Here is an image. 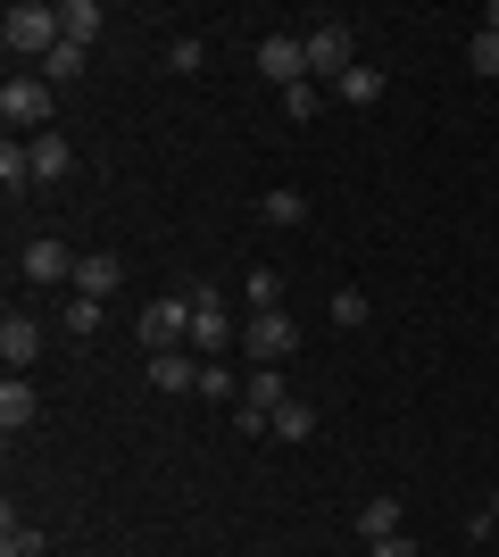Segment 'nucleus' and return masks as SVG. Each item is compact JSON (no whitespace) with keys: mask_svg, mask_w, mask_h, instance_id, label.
Listing matches in <instances>:
<instances>
[{"mask_svg":"<svg viewBox=\"0 0 499 557\" xmlns=\"http://www.w3.org/2000/svg\"><path fill=\"white\" fill-rule=\"evenodd\" d=\"M59 42H67V25H59L50 0H9V17H0V50H9V59H34V67H42Z\"/></svg>","mask_w":499,"mask_h":557,"instance_id":"f257e3e1","label":"nucleus"},{"mask_svg":"<svg viewBox=\"0 0 499 557\" xmlns=\"http://www.w3.org/2000/svg\"><path fill=\"white\" fill-rule=\"evenodd\" d=\"M0 116H9V134H50V116H59V92H50L42 75H9L0 84Z\"/></svg>","mask_w":499,"mask_h":557,"instance_id":"f03ea898","label":"nucleus"},{"mask_svg":"<svg viewBox=\"0 0 499 557\" xmlns=\"http://www.w3.org/2000/svg\"><path fill=\"white\" fill-rule=\"evenodd\" d=\"M17 275L34 283V292H59V283L75 292V250L59 242V233H34V242H25V258H17Z\"/></svg>","mask_w":499,"mask_h":557,"instance_id":"7ed1b4c3","label":"nucleus"},{"mask_svg":"<svg viewBox=\"0 0 499 557\" xmlns=\"http://www.w3.org/2000/svg\"><path fill=\"white\" fill-rule=\"evenodd\" d=\"M142 349H191V292H166V300L142 308Z\"/></svg>","mask_w":499,"mask_h":557,"instance_id":"20e7f679","label":"nucleus"},{"mask_svg":"<svg viewBox=\"0 0 499 557\" xmlns=\"http://www.w3.org/2000/svg\"><path fill=\"white\" fill-rule=\"evenodd\" d=\"M358 59H350V25H333V17H316L309 25V84H341V75H350Z\"/></svg>","mask_w":499,"mask_h":557,"instance_id":"39448f33","label":"nucleus"},{"mask_svg":"<svg viewBox=\"0 0 499 557\" xmlns=\"http://www.w3.org/2000/svg\"><path fill=\"white\" fill-rule=\"evenodd\" d=\"M241 349H250L259 367H284L291 349H300V325H291V308H266V317H250V325H241Z\"/></svg>","mask_w":499,"mask_h":557,"instance_id":"423d86ee","label":"nucleus"},{"mask_svg":"<svg viewBox=\"0 0 499 557\" xmlns=\"http://www.w3.org/2000/svg\"><path fill=\"white\" fill-rule=\"evenodd\" d=\"M259 75H266V84H284V92H291V84H309V34H266V42H259Z\"/></svg>","mask_w":499,"mask_h":557,"instance_id":"0eeeda50","label":"nucleus"},{"mask_svg":"<svg viewBox=\"0 0 499 557\" xmlns=\"http://www.w3.org/2000/svg\"><path fill=\"white\" fill-rule=\"evenodd\" d=\"M184 292H191V349H200V358H216V349L234 342V317L216 308V292H209V283H184Z\"/></svg>","mask_w":499,"mask_h":557,"instance_id":"6e6552de","label":"nucleus"},{"mask_svg":"<svg viewBox=\"0 0 499 557\" xmlns=\"http://www.w3.org/2000/svg\"><path fill=\"white\" fill-rule=\"evenodd\" d=\"M200 367H209L200 349H159V358H150V392H166V399L200 392Z\"/></svg>","mask_w":499,"mask_h":557,"instance_id":"1a4fd4ad","label":"nucleus"},{"mask_svg":"<svg viewBox=\"0 0 499 557\" xmlns=\"http://www.w3.org/2000/svg\"><path fill=\"white\" fill-rule=\"evenodd\" d=\"M75 292H84V300L125 292V258H117V250H84V258H75Z\"/></svg>","mask_w":499,"mask_h":557,"instance_id":"9d476101","label":"nucleus"},{"mask_svg":"<svg viewBox=\"0 0 499 557\" xmlns=\"http://www.w3.org/2000/svg\"><path fill=\"white\" fill-rule=\"evenodd\" d=\"M0 358H9V374H25L34 358H42V325H34L25 308H9V317H0Z\"/></svg>","mask_w":499,"mask_h":557,"instance_id":"9b49d317","label":"nucleus"},{"mask_svg":"<svg viewBox=\"0 0 499 557\" xmlns=\"http://www.w3.org/2000/svg\"><path fill=\"white\" fill-rule=\"evenodd\" d=\"M25 150H34V184H67V175H75V150H67V134H59V125H50V134H34Z\"/></svg>","mask_w":499,"mask_h":557,"instance_id":"f8f14e48","label":"nucleus"},{"mask_svg":"<svg viewBox=\"0 0 499 557\" xmlns=\"http://www.w3.org/2000/svg\"><path fill=\"white\" fill-rule=\"evenodd\" d=\"M408 524V508H400V491H375V499H366V508H358V541H366V549H375V541H391Z\"/></svg>","mask_w":499,"mask_h":557,"instance_id":"ddd939ff","label":"nucleus"},{"mask_svg":"<svg viewBox=\"0 0 499 557\" xmlns=\"http://www.w3.org/2000/svg\"><path fill=\"white\" fill-rule=\"evenodd\" d=\"M34 417H42V399H34V383H25V374H9V383H0V433H25Z\"/></svg>","mask_w":499,"mask_h":557,"instance_id":"4468645a","label":"nucleus"},{"mask_svg":"<svg viewBox=\"0 0 499 557\" xmlns=\"http://www.w3.org/2000/svg\"><path fill=\"white\" fill-rule=\"evenodd\" d=\"M0 191H9V200H17V191H34V150H25L17 134L0 141Z\"/></svg>","mask_w":499,"mask_h":557,"instance_id":"2eb2a0df","label":"nucleus"},{"mask_svg":"<svg viewBox=\"0 0 499 557\" xmlns=\"http://www.w3.org/2000/svg\"><path fill=\"white\" fill-rule=\"evenodd\" d=\"M59 25H67L75 50H92L100 42V0H59Z\"/></svg>","mask_w":499,"mask_h":557,"instance_id":"dca6fc26","label":"nucleus"},{"mask_svg":"<svg viewBox=\"0 0 499 557\" xmlns=\"http://www.w3.org/2000/svg\"><path fill=\"white\" fill-rule=\"evenodd\" d=\"M333 92L350 100V109H375V100H383V92H391V84H383V67H366V59H358V67H350V75H341V84H333Z\"/></svg>","mask_w":499,"mask_h":557,"instance_id":"f3484780","label":"nucleus"},{"mask_svg":"<svg viewBox=\"0 0 499 557\" xmlns=\"http://www.w3.org/2000/svg\"><path fill=\"white\" fill-rule=\"evenodd\" d=\"M241 300H250V317L284 308V275H275V267H250V275H241Z\"/></svg>","mask_w":499,"mask_h":557,"instance_id":"a211bd4d","label":"nucleus"},{"mask_svg":"<svg viewBox=\"0 0 499 557\" xmlns=\"http://www.w3.org/2000/svg\"><path fill=\"white\" fill-rule=\"evenodd\" d=\"M241 399H250V408H266V417H275V408H284V367H250V383H241Z\"/></svg>","mask_w":499,"mask_h":557,"instance_id":"6ab92c4d","label":"nucleus"},{"mask_svg":"<svg viewBox=\"0 0 499 557\" xmlns=\"http://www.w3.org/2000/svg\"><path fill=\"white\" fill-rule=\"evenodd\" d=\"M200 399H216V408H241V374L225 367V358H209V367H200Z\"/></svg>","mask_w":499,"mask_h":557,"instance_id":"aec40b11","label":"nucleus"},{"mask_svg":"<svg viewBox=\"0 0 499 557\" xmlns=\"http://www.w3.org/2000/svg\"><path fill=\"white\" fill-rule=\"evenodd\" d=\"M259 216H266V225H300V216H309V191L275 184V191H266V200H259Z\"/></svg>","mask_w":499,"mask_h":557,"instance_id":"412c9836","label":"nucleus"},{"mask_svg":"<svg viewBox=\"0 0 499 557\" xmlns=\"http://www.w3.org/2000/svg\"><path fill=\"white\" fill-rule=\"evenodd\" d=\"M59 325H67L75 342H92V333L109 325V300H84V292H75V300H67V317H59Z\"/></svg>","mask_w":499,"mask_h":557,"instance_id":"4be33fe9","label":"nucleus"},{"mask_svg":"<svg viewBox=\"0 0 499 557\" xmlns=\"http://www.w3.org/2000/svg\"><path fill=\"white\" fill-rule=\"evenodd\" d=\"M209 67V42H200V34H175V42H166V75H200Z\"/></svg>","mask_w":499,"mask_h":557,"instance_id":"5701e85b","label":"nucleus"},{"mask_svg":"<svg viewBox=\"0 0 499 557\" xmlns=\"http://www.w3.org/2000/svg\"><path fill=\"white\" fill-rule=\"evenodd\" d=\"M275 433H284V442H316V408L309 399H284V408H275Z\"/></svg>","mask_w":499,"mask_h":557,"instance_id":"b1692460","label":"nucleus"},{"mask_svg":"<svg viewBox=\"0 0 499 557\" xmlns=\"http://www.w3.org/2000/svg\"><path fill=\"white\" fill-rule=\"evenodd\" d=\"M75 67H84V50H75V42H59V50H50V59H42L34 75H42L50 92H59V84H75Z\"/></svg>","mask_w":499,"mask_h":557,"instance_id":"393cba45","label":"nucleus"},{"mask_svg":"<svg viewBox=\"0 0 499 557\" xmlns=\"http://www.w3.org/2000/svg\"><path fill=\"white\" fill-rule=\"evenodd\" d=\"M366 317H375V300H366V292H333V325H341V333H358Z\"/></svg>","mask_w":499,"mask_h":557,"instance_id":"a878e982","label":"nucleus"},{"mask_svg":"<svg viewBox=\"0 0 499 557\" xmlns=\"http://www.w3.org/2000/svg\"><path fill=\"white\" fill-rule=\"evenodd\" d=\"M316 109H325V84H291V92H284V116H291V125H309Z\"/></svg>","mask_w":499,"mask_h":557,"instance_id":"bb28decb","label":"nucleus"},{"mask_svg":"<svg viewBox=\"0 0 499 557\" xmlns=\"http://www.w3.org/2000/svg\"><path fill=\"white\" fill-rule=\"evenodd\" d=\"M466 67L491 84V75H499V34H483V25H475V42H466Z\"/></svg>","mask_w":499,"mask_h":557,"instance_id":"cd10ccee","label":"nucleus"},{"mask_svg":"<svg viewBox=\"0 0 499 557\" xmlns=\"http://www.w3.org/2000/svg\"><path fill=\"white\" fill-rule=\"evenodd\" d=\"M0 557H42V533H34V524H17V516H9V533H0Z\"/></svg>","mask_w":499,"mask_h":557,"instance_id":"c85d7f7f","label":"nucleus"},{"mask_svg":"<svg viewBox=\"0 0 499 557\" xmlns=\"http://www.w3.org/2000/svg\"><path fill=\"white\" fill-rule=\"evenodd\" d=\"M366 557H416V541H408V533H391V541H375Z\"/></svg>","mask_w":499,"mask_h":557,"instance_id":"c756f323","label":"nucleus"},{"mask_svg":"<svg viewBox=\"0 0 499 557\" xmlns=\"http://www.w3.org/2000/svg\"><path fill=\"white\" fill-rule=\"evenodd\" d=\"M483 34H499V0H491V9H483Z\"/></svg>","mask_w":499,"mask_h":557,"instance_id":"7c9ffc66","label":"nucleus"},{"mask_svg":"<svg viewBox=\"0 0 499 557\" xmlns=\"http://www.w3.org/2000/svg\"><path fill=\"white\" fill-rule=\"evenodd\" d=\"M491 524H499V483H491Z\"/></svg>","mask_w":499,"mask_h":557,"instance_id":"2f4dec72","label":"nucleus"},{"mask_svg":"<svg viewBox=\"0 0 499 557\" xmlns=\"http://www.w3.org/2000/svg\"><path fill=\"white\" fill-rule=\"evenodd\" d=\"M491 166H499V150H491Z\"/></svg>","mask_w":499,"mask_h":557,"instance_id":"473e14b6","label":"nucleus"}]
</instances>
